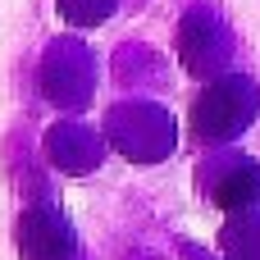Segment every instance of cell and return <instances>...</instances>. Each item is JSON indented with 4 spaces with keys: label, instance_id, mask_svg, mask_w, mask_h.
I'll list each match as a JSON object with an SVG mask.
<instances>
[{
    "label": "cell",
    "instance_id": "cell-1",
    "mask_svg": "<svg viewBox=\"0 0 260 260\" xmlns=\"http://www.w3.org/2000/svg\"><path fill=\"white\" fill-rule=\"evenodd\" d=\"M251 114H256V87L247 78H219L201 91L192 110V133L201 142H229L251 123Z\"/></svg>",
    "mask_w": 260,
    "mask_h": 260
},
{
    "label": "cell",
    "instance_id": "cell-4",
    "mask_svg": "<svg viewBox=\"0 0 260 260\" xmlns=\"http://www.w3.org/2000/svg\"><path fill=\"white\" fill-rule=\"evenodd\" d=\"M46 151H50V160H55L59 169L78 174V169H91V165L101 160V137H96L91 128H82V123H59V128L46 137Z\"/></svg>",
    "mask_w": 260,
    "mask_h": 260
},
{
    "label": "cell",
    "instance_id": "cell-6",
    "mask_svg": "<svg viewBox=\"0 0 260 260\" xmlns=\"http://www.w3.org/2000/svg\"><path fill=\"white\" fill-rule=\"evenodd\" d=\"M224 260H260V215L256 210H233V219L219 233Z\"/></svg>",
    "mask_w": 260,
    "mask_h": 260
},
{
    "label": "cell",
    "instance_id": "cell-2",
    "mask_svg": "<svg viewBox=\"0 0 260 260\" xmlns=\"http://www.w3.org/2000/svg\"><path fill=\"white\" fill-rule=\"evenodd\" d=\"M18 256L23 260H78V238L59 210H27L18 219Z\"/></svg>",
    "mask_w": 260,
    "mask_h": 260
},
{
    "label": "cell",
    "instance_id": "cell-5",
    "mask_svg": "<svg viewBox=\"0 0 260 260\" xmlns=\"http://www.w3.org/2000/svg\"><path fill=\"white\" fill-rule=\"evenodd\" d=\"M215 201L224 210H256L260 206V165H251V160H229V169L215 183Z\"/></svg>",
    "mask_w": 260,
    "mask_h": 260
},
{
    "label": "cell",
    "instance_id": "cell-3",
    "mask_svg": "<svg viewBox=\"0 0 260 260\" xmlns=\"http://www.w3.org/2000/svg\"><path fill=\"white\" fill-rule=\"evenodd\" d=\"M178 50H183V64L192 73H215L224 59H229V41L219 37V27L210 18H183V32H178Z\"/></svg>",
    "mask_w": 260,
    "mask_h": 260
},
{
    "label": "cell",
    "instance_id": "cell-7",
    "mask_svg": "<svg viewBox=\"0 0 260 260\" xmlns=\"http://www.w3.org/2000/svg\"><path fill=\"white\" fill-rule=\"evenodd\" d=\"M59 9L69 23H101L114 9V0H59Z\"/></svg>",
    "mask_w": 260,
    "mask_h": 260
}]
</instances>
